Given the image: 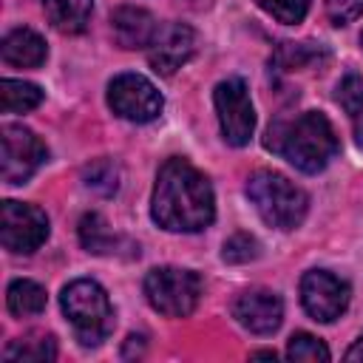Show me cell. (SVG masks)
<instances>
[{
  "label": "cell",
  "mask_w": 363,
  "mask_h": 363,
  "mask_svg": "<svg viewBox=\"0 0 363 363\" xmlns=\"http://www.w3.org/2000/svg\"><path fill=\"white\" fill-rule=\"evenodd\" d=\"M147 303L167 318H187L201 298V278L182 267H156L145 275Z\"/></svg>",
  "instance_id": "cell-5"
},
{
  "label": "cell",
  "mask_w": 363,
  "mask_h": 363,
  "mask_svg": "<svg viewBox=\"0 0 363 363\" xmlns=\"http://www.w3.org/2000/svg\"><path fill=\"white\" fill-rule=\"evenodd\" d=\"M48 23L62 34H79L88 26L94 0H43Z\"/></svg>",
  "instance_id": "cell-16"
},
{
  "label": "cell",
  "mask_w": 363,
  "mask_h": 363,
  "mask_svg": "<svg viewBox=\"0 0 363 363\" xmlns=\"http://www.w3.org/2000/svg\"><path fill=\"white\" fill-rule=\"evenodd\" d=\"M150 216L170 233H199L216 216L213 187L187 159H167L156 173Z\"/></svg>",
  "instance_id": "cell-1"
},
{
  "label": "cell",
  "mask_w": 363,
  "mask_h": 363,
  "mask_svg": "<svg viewBox=\"0 0 363 363\" xmlns=\"http://www.w3.org/2000/svg\"><path fill=\"white\" fill-rule=\"evenodd\" d=\"M258 252H261V244H258L250 233H235V235H230V238L224 241L221 258H224L227 264H247V261L258 258Z\"/></svg>",
  "instance_id": "cell-25"
},
{
  "label": "cell",
  "mask_w": 363,
  "mask_h": 363,
  "mask_svg": "<svg viewBox=\"0 0 363 363\" xmlns=\"http://www.w3.org/2000/svg\"><path fill=\"white\" fill-rule=\"evenodd\" d=\"M326 11L335 26H346L349 20L363 14V0H326Z\"/></svg>",
  "instance_id": "cell-26"
},
{
  "label": "cell",
  "mask_w": 363,
  "mask_h": 363,
  "mask_svg": "<svg viewBox=\"0 0 363 363\" xmlns=\"http://www.w3.org/2000/svg\"><path fill=\"white\" fill-rule=\"evenodd\" d=\"M264 145L301 173H320L340 150L337 133L320 111H306L295 119H278L269 125Z\"/></svg>",
  "instance_id": "cell-2"
},
{
  "label": "cell",
  "mask_w": 363,
  "mask_h": 363,
  "mask_svg": "<svg viewBox=\"0 0 363 363\" xmlns=\"http://www.w3.org/2000/svg\"><path fill=\"white\" fill-rule=\"evenodd\" d=\"M45 54H48L45 40L31 28H11L0 43L3 62L14 68H37L45 62Z\"/></svg>",
  "instance_id": "cell-15"
},
{
  "label": "cell",
  "mask_w": 363,
  "mask_h": 363,
  "mask_svg": "<svg viewBox=\"0 0 363 363\" xmlns=\"http://www.w3.org/2000/svg\"><path fill=\"white\" fill-rule=\"evenodd\" d=\"M335 99H337V105L349 113L352 128H354V136H357V142L363 145V77L354 74V71L343 74V79H340L337 88H335Z\"/></svg>",
  "instance_id": "cell-18"
},
{
  "label": "cell",
  "mask_w": 363,
  "mask_h": 363,
  "mask_svg": "<svg viewBox=\"0 0 363 363\" xmlns=\"http://www.w3.org/2000/svg\"><path fill=\"white\" fill-rule=\"evenodd\" d=\"M111 31L119 48H150L159 34V23L139 6H119L111 14Z\"/></svg>",
  "instance_id": "cell-13"
},
{
  "label": "cell",
  "mask_w": 363,
  "mask_h": 363,
  "mask_svg": "<svg viewBox=\"0 0 363 363\" xmlns=\"http://www.w3.org/2000/svg\"><path fill=\"white\" fill-rule=\"evenodd\" d=\"M43 102V91L34 82L3 79L0 82V105L6 113H26Z\"/></svg>",
  "instance_id": "cell-19"
},
{
  "label": "cell",
  "mask_w": 363,
  "mask_h": 363,
  "mask_svg": "<svg viewBox=\"0 0 363 363\" xmlns=\"http://www.w3.org/2000/svg\"><path fill=\"white\" fill-rule=\"evenodd\" d=\"M79 241L94 255H128V258L130 255H139V247L130 244L128 238L111 233L108 224H105V218L99 213L82 216V221H79Z\"/></svg>",
  "instance_id": "cell-14"
},
{
  "label": "cell",
  "mask_w": 363,
  "mask_h": 363,
  "mask_svg": "<svg viewBox=\"0 0 363 363\" xmlns=\"http://www.w3.org/2000/svg\"><path fill=\"white\" fill-rule=\"evenodd\" d=\"M60 306L82 346H99L113 329V306L108 292L91 278L71 281L60 295Z\"/></svg>",
  "instance_id": "cell-4"
},
{
  "label": "cell",
  "mask_w": 363,
  "mask_h": 363,
  "mask_svg": "<svg viewBox=\"0 0 363 363\" xmlns=\"http://www.w3.org/2000/svg\"><path fill=\"white\" fill-rule=\"evenodd\" d=\"M0 176L6 184H23L28 182L40 164L48 159L45 145L40 136L23 125H3L0 128Z\"/></svg>",
  "instance_id": "cell-7"
},
{
  "label": "cell",
  "mask_w": 363,
  "mask_h": 363,
  "mask_svg": "<svg viewBox=\"0 0 363 363\" xmlns=\"http://www.w3.org/2000/svg\"><path fill=\"white\" fill-rule=\"evenodd\" d=\"M193 54H196V31L184 23L159 26V34L147 51L153 71H159L164 77H170L176 68H182Z\"/></svg>",
  "instance_id": "cell-11"
},
{
  "label": "cell",
  "mask_w": 363,
  "mask_h": 363,
  "mask_svg": "<svg viewBox=\"0 0 363 363\" xmlns=\"http://www.w3.org/2000/svg\"><path fill=\"white\" fill-rule=\"evenodd\" d=\"M233 315L252 335H272L284 320V301L272 289H250L235 298Z\"/></svg>",
  "instance_id": "cell-12"
},
{
  "label": "cell",
  "mask_w": 363,
  "mask_h": 363,
  "mask_svg": "<svg viewBox=\"0 0 363 363\" xmlns=\"http://www.w3.org/2000/svg\"><path fill=\"white\" fill-rule=\"evenodd\" d=\"M213 99H216V113H218L224 142L233 147H244L255 130V108H252L247 82L238 77H230L216 85Z\"/></svg>",
  "instance_id": "cell-6"
},
{
  "label": "cell",
  "mask_w": 363,
  "mask_h": 363,
  "mask_svg": "<svg viewBox=\"0 0 363 363\" xmlns=\"http://www.w3.org/2000/svg\"><path fill=\"white\" fill-rule=\"evenodd\" d=\"M108 105L128 122H153L162 113L164 99L142 74H119L108 82Z\"/></svg>",
  "instance_id": "cell-9"
},
{
  "label": "cell",
  "mask_w": 363,
  "mask_h": 363,
  "mask_svg": "<svg viewBox=\"0 0 363 363\" xmlns=\"http://www.w3.org/2000/svg\"><path fill=\"white\" fill-rule=\"evenodd\" d=\"M346 360H363V335L354 340V346L346 352Z\"/></svg>",
  "instance_id": "cell-27"
},
{
  "label": "cell",
  "mask_w": 363,
  "mask_h": 363,
  "mask_svg": "<svg viewBox=\"0 0 363 363\" xmlns=\"http://www.w3.org/2000/svg\"><path fill=\"white\" fill-rule=\"evenodd\" d=\"M252 357H272V360H275V352H255Z\"/></svg>",
  "instance_id": "cell-28"
},
{
  "label": "cell",
  "mask_w": 363,
  "mask_h": 363,
  "mask_svg": "<svg viewBox=\"0 0 363 363\" xmlns=\"http://www.w3.org/2000/svg\"><path fill=\"white\" fill-rule=\"evenodd\" d=\"M247 196L258 216L275 230H295L306 218L309 196L275 170H255L247 179Z\"/></svg>",
  "instance_id": "cell-3"
},
{
  "label": "cell",
  "mask_w": 363,
  "mask_h": 363,
  "mask_svg": "<svg viewBox=\"0 0 363 363\" xmlns=\"http://www.w3.org/2000/svg\"><path fill=\"white\" fill-rule=\"evenodd\" d=\"M6 360H34V363H43V360H54L57 357V343L51 335H28V337H20V340H11L3 352Z\"/></svg>",
  "instance_id": "cell-20"
},
{
  "label": "cell",
  "mask_w": 363,
  "mask_h": 363,
  "mask_svg": "<svg viewBox=\"0 0 363 363\" xmlns=\"http://www.w3.org/2000/svg\"><path fill=\"white\" fill-rule=\"evenodd\" d=\"M286 357L289 360H303V363H318V360H329V349L323 346L320 337H315L309 332H295L289 337Z\"/></svg>",
  "instance_id": "cell-23"
},
{
  "label": "cell",
  "mask_w": 363,
  "mask_h": 363,
  "mask_svg": "<svg viewBox=\"0 0 363 363\" xmlns=\"http://www.w3.org/2000/svg\"><path fill=\"white\" fill-rule=\"evenodd\" d=\"M269 17H275L278 23H286V26H295L306 17L309 11V0H255Z\"/></svg>",
  "instance_id": "cell-24"
},
{
  "label": "cell",
  "mask_w": 363,
  "mask_h": 363,
  "mask_svg": "<svg viewBox=\"0 0 363 363\" xmlns=\"http://www.w3.org/2000/svg\"><path fill=\"white\" fill-rule=\"evenodd\" d=\"M48 238V216L23 201H3L0 207V241L9 252L28 255L40 250Z\"/></svg>",
  "instance_id": "cell-8"
},
{
  "label": "cell",
  "mask_w": 363,
  "mask_h": 363,
  "mask_svg": "<svg viewBox=\"0 0 363 363\" xmlns=\"http://www.w3.org/2000/svg\"><path fill=\"white\" fill-rule=\"evenodd\" d=\"M326 60V51L315 43H281V48L275 51V62L286 71L292 68H303V65H315Z\"/></svg>",
  "instance_id": "cell-21"
},
{
  "label": "cell",
  "mask_w": 363,
  "mask_h": 363,
  "mask_svg": "<svg viewBox=\"0 0 363 363\" xmlns=\"http://www.w3.org/2000/svg\"><path fill=\"white\" fill-rule=\"evenodd\" d=\"M6 303H9V312H11V315H17V318L40 315V312L45 309V289H43L37 281L17 278V281H11V284H9Z\"/></svg>",
  "instance_id": "cell-17"
},
{
  "label": "cell",
  "mask_w": 363,
  "mask_h": 363,
  "mask_svg": "<svg viewBox=\"0 0 363 363\" xmlns=\"http://www.w3.org/2000/svg\"><path fill=\"white\" fill-rule=\"evenodd\" d=\"M360 45H363V34H360Z\"/></svg>",
  "instance_id": "cell-29"
},
{
  "label": "cell",
  "mask_w": 363,
  "mask_h": 363,
  "mask_svg": "<svg viewBox=\"0 0 363 363\" xmlns=\"http://www.w3.org/2000/svg\"><path fill=\"white\" fill-rule=\"evenodd\" d=\"M301 301L315 320L332 323L349 306V284L326 269H309L301 278Z\"/></svg>",
  "instance_id": "cell-10"
},
{
  "label": "cell",
  "mask_w": 363,
  "mask_h": 363,
  "mask_svg": "<svg viewBox=\"0 0 363 363\" xmlns=\"http://www.w3.org/2000/svg\"><path fill=\"white\" fill-rule=\"evenodd\" d=\"M82 179H85V187H91V190H96L102 196H111L119 187V167L111 159H96V162H91L85 167Z\"/></svg>",
  "instance_id": "cell-22"
}]
</instances>
